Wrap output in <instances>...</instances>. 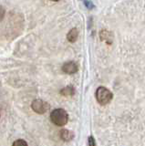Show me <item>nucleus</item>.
<instances>
[{
  "label": "nucleus",
  "instance_id": "6",
  "mask_svg": "<svg viewBox=\"0 0 145 146\" xmlns=\"http://www.w3.org/2000/svg\"><path fill=\"white\" fill-rule=\"evenodd\" d=\"M60 138L65 141H70L74 138V133L69 130H62L60 131Z\"/></svg>",
  "mask_w": 145,
  "mask_h": 146
},
{
  "label": "nucleus",
  "instance_id": "9",
  "mask_svg": "<svg viewBox=\"0 0 145 146\" xmlns=\"http://www.w3.org/2000/svg\"><path fill=\"white\" fill-rule=\"evenodd\" d=\"M13 146H28V143H26V141L24 140H17L14 143H13Z\"/></svg>",
  "mask_w": 145,
  "mask_h": 146
},
{
  "label": "nucleus",
  "instance_id": "11",
  "mask_svg": "<svg viewBox=\"0 0 145 146\" xmlns=\"http://www.w3.org/2000/svg\"><path fill=\"white\" fill-rule=\"evenodd\" d=\"M88 143H89V146H96V143H95V140H94V138L92 136L89 137Z\"/></svg>",
  "mask_w": 145,
  "mask_h": 146
},
{
  "label": "nucleus",
  "instance_id": "3",
  "mask_svg": "<svg viewBox=\"0 0 145 146\" xmlns=\"http://www.w3.org/2000/svg\"><path fill=\"white\" fill-rule=\"evenodd\" d=\"M32 110L38 114H43L49 110V104L43 100H35L31 104Z\"/></svg>",
  "mask_w": 145,
  "mask_h": 146
},
{
  "label": "nucleus",
  "instance_id": "5",
  "mask_svg": "<svg viewBox=\"0 0 145 146\" xmlns=\"http://www.w3.org/2000/svg\"><path fill=\"white\" fill-rule=\"evenodd\" d=\"M79 36V30L76 29V27H74V29H70V31L68 33L67 35V39L70 41V42L73 43L75 42V41L77 40V38H78Z\"/></svg>",
  "mask_w": 145,
  "mask_h": 146
},
{
  "label": "nucleus",
  "instance_id": "7",
  "mask_svg": "<svg viewBox=\"0 0 145 146\" xmlns=\"http://www.w3.org/2000/svg\"><path fill=\"white\" fill-rule=\"evenodd\" d=\"M99 36H101V39L102 41H106L108 44L111 43V32H109L108 30H101V33H99Z\"/></svg>",
  "mask_w": 145,
  "mask_h": 146
},
{
  "label": "nucleus",
  "instance_id": "8",
  "mask_svg": "<svg viewBox=\"0 0 145 146\" xmlns=\"http://www.w3.org/2000/svg\"><path fill=\"white\" fill-rule=\"evenodd\" d=\"M60 93H61V95L65 96V97H67V96H72L74 94V89L70 86L66 87V88L61 90Z\"/></svg>",
  "mask_w": 145,
  "mask_h": 146
},
{
  "label": "nucleus",
  "instance_id": "13",
  "mask_svg": "<svg viewBox=\"0 0 145 146\" xmlns=\"http://www.w3.org/2000/svg\"><path fill=\"white\" fill-rule=\"evenodd\" d=\"M51 1H54V2H58V1H60V0H51Z\"/></svg>",
  "mask_w": 145,
  "mask_h": 146
},
{
  "label": "nucleus",
  "instance_id": "2",
  "mask_svg": "<svg viewBox=\"0 0 145 146\" xmlns=\"http://www.w3.org/2000/svg\"><path fill=\"white\" fill-rule=\"evenodd\" d=\"M113 95L105 87H99L96 91V99L98 102L101 105H106L109 102H111L112 100Z\"/></svg>",
  "mask_w": 145,
  "mask_h": 146
},
{
  "label": "nucleus",
  "instance_id": "10",
  "mask_svg": "<svg viewBox=\"0 0 145 146\" xmlns=\"http://www.w3.org/2000/svg\"><path fill=\"white\" fill-rule=\"evenodd\" d=\"M83 2H84V5L86 6V7L88 9H93L95 7L94 4L90 1V0H83Z\"/></svg>",
  "mask_w": 145,
  "mask_h": 146
},
{
  "label": "nucleus",
  "instance_id": "4",
  "mask_svg": "<svg viewBox=\"0 0 145 146\" xmlns=\"http://www.w3.org/2000/svg\"><path fill=\"white\" fill-rule=\"evenodd\" d=\"M62 70L67 74H74V73L78 71V65L74 61L66 62L62 66Z\"/></svg>",
  "mask_w": 145,
  "mask_h": 146
},
{
  "label": "nucleus",
  "instance_id": "12",
  "mask_svg": "<svg viewBox=\"0 0 145 146\" xmlns=\"http://www.w3.org/2000/svg\"><path fill=\"white\" fill-rule=\"evenodd\" d=\"M5 14H6V11H5V8L3 7L0 6V21L3 20L4 17H5Z\"/></svg>",
  "mask_w": 145,
  "mask_h": 146
},
{
  "label": "nucleus",
  "instance_id": "1",
  "mask_svg": "<svg viewBox=\"0 0 145 146\" xmlns=\"http://www.w3.org/2000/svg\"><path fill=\"white\" fill-rule=\"evenodd\" d=\"M50 120L57 126H64L69 121V115L63 109H56L50 113Z\"/></svg>",
  "mask_w": 145,
  "mask_h": 146
}]
</instances>
